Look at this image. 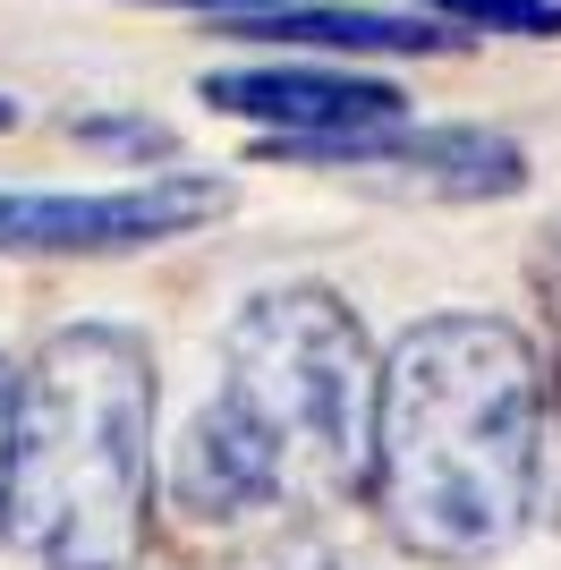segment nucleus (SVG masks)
Segmentation results:
<instances>
[{
    "mask_svg": "<svg viewBox=\"0 0 561 570\" xmlns=\"http://www.w3.org/2000/svg\"><path fill=\"white\" fill-rule=\"evenodd\" d=\"M9 119H18V102H9V95H0V128H9Z\"/></svg>",
    "mask_w": 561,
    "mask_h": 570,
    "instance_id": "14",
    "label": "nucleus"
},
{
    "mask_svg": "<svg viewBox=\"0 0 561 570\" xmlns=\"http://www.w3.org/2000/svg\"><path fill=\"white\" fill-rule=\"evenodd\" d=\"M230 35H273V43H324V51H451V26L400 18V9H264Z\"/></svg>",
    "mask_w": 561,
    "mask_h": 570,
    "instance_id": "7",
    "label": "nucleus"
},
{
    "mask_svg": "<svg viewBox=\"0 0 561 570\" xmlns=\"http://www.w3.org/2000/svg\"><path fill=\"white\" fill-rule=\"evenodd\" d=\"M374 409H383V366L357 315L315 282L256 289L222 333V383L179 434L170 494L187 520L213 528L366 494Z\"/></svg>",
    "mask_w": 561,
    "mask_h": 570,
    "instance_id": "2",
    "label": "nucleus"
},
{
    "mask_svg": "<svg viewBox=\"0 0 561 570\" xmlns=\"http://www.w3.org/2000/svg\"><path fill=\"white\" fill-rule=\"evenodd\" d=\"M9 476H18V375L0 366V528H9Z\"/></svg>",
    "mask_w": 561,
    "mask_h": 570,
    "instance_id": "11",
    "label": "nucleus"
},
{
    "mask_svg": "<svg viewBox=\"0 0 561 570\" xmlns=\"http://www.w3.org/2000/svg\"><path fill=\"white\" fill-rule=\"evenodd\" d=\"M238 570H366V562H357L341 537H324V528H306V520H298V528H280L273 546H256Z\"/></svg>",
    "mask_w": 561,
    "mask_h": 570,
    "instance_id": "9",
    "label": "nucleus"
},
{
    "mask_svg": "<svg viewBox=\"0 0 561 570\" xmlns=\"http://www.w3.org/2000/svg\"><path fill=\"white\" fill-rule=\"evenodd\" d=\"M154 357L119 324H69L18 375L9 528L51 570H128L154 494Z\"/></svg>",
    "mask_w": 561,
    "mask_h": 570,
    "instance_id": "3",
    "label": "nucleus"
},
{
    "mask_svg": "<svg viewBox=\"0 0 561 570\" xmlns=\"http://www.w3.org/2000/svg\"><path fill=\"white\" fill-rule=\"evenodd\" d=\"M163 9H222V18H264V9H280V0H163Z\"/></svg>",
    "mask_w": 561,
    "mask_h": 570,
    "instance_id": "13",
    "label": "nucleus"
},
{
    "mask_svg": "<svg viewBox=\"0 0 561 570\" xmlns=\"http://www.w3.org/2000/svg\"><path fill=\"white\" fill-rule=\"evenodd\" d=\"M434 18L460 26H493V35H519V43H553L561 35V0H425Z\"/></svg>",
    "mask_w": 561,
    "mask_h": 570,
    "instance_id": "8",
    "label": "nucleus"
},
{
    "mask_svg": "<svg viewBox=\"0 0 561 570\" xmlns=\"http://www.w3.org/2000/svg\"><path fill=\"white\" fill-rule=\"evenodd\" d=\"M230 205L222 179H196V170H163V179H137V188H0V247H26V256H102V247H154V238H179L196 222H213Z\"/></svg>",
    "mask_w": 561,
    "mask_h": 570,
    "instance_id": "4",
    "label": "nucleus"
},
{
    "mask_svg": "<svg viewBox=\"0 0 561 570\" xmlns=\"http://www.w3.org/2000/svg\"><path fill=\"white\" fill-rule=\"evenodd\" d=\"M553 375L544 350L502 315H425L383 357L374 476L400 553L476 570L519 546L553 469Z\"/></svg>",
    "mask_w": 561,
    "mask_h": 570,
    "instance_id": "1",
    "label": "nucleus"
},
{
    "mask_svg": "<svg viewBox=\"0 0 561 570\" xmlns=\"http://www.w3.org/2000/svg\"><path fill=\"white\" fill-rule=\"evenodd\" d=\"M537 289H544V307H553V333H561V230L544 238V256H537Z\"/></svg>",
    "mask_w": 561,
    "mask_h": 570,
    "instance_id": "12",
    "label": "nucleus"
},
{
    "mask_svg": "<svg viewBox=\"0 0 561 570\" xmlns=\"http://www.w3.org/2000/svg\"><path fill=\"white\" fill-rule=\"evenodd\" d=\"M77 137L119 145V154H170V128H154V119H77Z\"/></svg>",
    "mask_w": 561,
    "mask_h": 570,
    "instance_id": "10",
    "label": "nucleus"
},
{
    "mask_svg": "<svg viewBox=\"0 0 561 570\" xmlns=\"http://www.w3.org/2000/svg\"><path fill=\"white\" fill-rule=\"evenodd\" d=\"M196 95L213 111L264 119L280 137H350V128H392L400 119V86L357 69H213Z\"/></svg>",
    "mask_w": 561,
    "mask_h": 570,
    "instance_id": "6",
    "label": "nucleus"
},
{
    "mask_svg": "<svg viewBox=\"0 0 561 570\" xmlns=\"http://www.w3.org/2000/svg\"><path fill=\"white\" fill-rule=\"evenodd\" d=\"M264 154L366 170V179H392L409 196H451V205L511 196L528 179V154L511 137H493V128H350V137H273Z\"/></svg>",
    "mask_w": 561,
    "mask_h": 570,
    "instance_id": "5",
    "label": "nucleus"
}]
</instances>
